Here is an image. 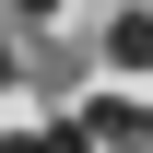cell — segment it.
Listing matches in <instances>:
<instances>
[{
	"label": "cell",
	"mask_w": 153,
	"mask_h": 153,
	"mask_svg": "<svg viewBox=\"0 0 153 153\" xmlns=\"http://www.w3.org/2000/svg\"><path fill=\"white\" fill-rule=\"evenodd\" d=\"M106 59H118V82H141V59H153V24H141V12H118V24H106Z\"/></svg>",
	"instance_id": "1"
},
{
	"label": "cell",
	"mask_w": 153,
	"mask_h": 153,
	"mask_svg": "<svg viewBox=\"0 0 153 153\" xmlns=\"http://www.w3.org/2000/svg\"><path fill=\"white\" fill-rule=\"evenodd\" d=\"M0 153H82V141H71V130H12Z\"/></svg>",
	"instance_id": "2"
},
{
	"label": "cell",
	"mask_w": 153,
	"mask_h": 153,
	"mask_svg": "<svg viewBox=\"0 0 153 153\" xmlns=\"http://www.w3.org/2000/svg\"><path fill=\"white\" fill-rule=\"evenodd\" d=\"M12 59H24V47H0V82H12Z\"/></svg>",
	"instance_id": "3"
}]
</instances>
